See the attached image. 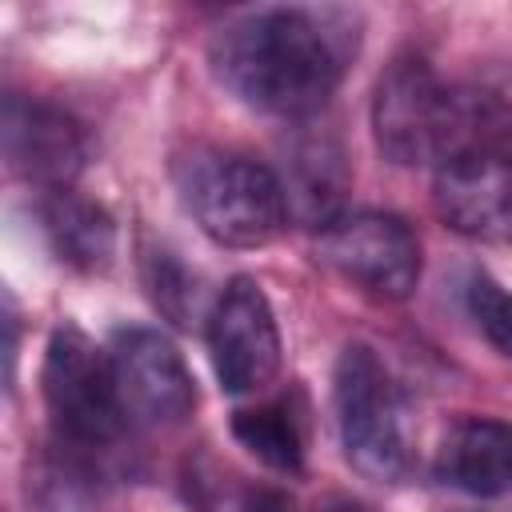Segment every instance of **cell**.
<instances>
[{
	"label": "cell",
	"instance_id": "6",
	"mask_svg": "<svg viewBox=\"0 0 512 512\" xmlns=\"http://www.w3.org/2000/svg\"><path fill=\"white\" fill-rule=\"evenodd\" d=\"M316 256L372 300H408L420 284V240L392 212H340L316 232Z\"/></svg>",
	"mask_w": 512,
	"mask_h": 512
},
{
	"label": "cell",
	"instance_id": "18",
	"mask_svg": "<svg viewBox=\"0 0 512 512\" xmlns=\"http://www.w3.org/2000/svg\"><path fill=\"white\" fill-rule=\"evenodd\" d=\"M324 512H368L364 504H352V500H336L332 508H324Z\"/></svg>",
	"mask_w": 512,
	"mask_h": 512
},
{
	"label": "cell",
	"instance_id": "9",
	"mask_svg": "<svg viewBox=\"0 0 512 512\" xmlns=\"http://www.w3.org/2000/svg\"><path fill=\"white\" fill-rule=\"evenodd\" d=\"M0 124L4 160L20 180L40 184L44 192H60L84 168V132L68 112L44 100L8 96Z\"/></svg>",
	"mask_w": 512,
	"mask_h": 512
},
{
	"label": "cell",
	"instance_id": "3",
	"mask_svg": "<svg viewBox=\"0 0 512 512\" xmlns=\"http://www.w3.org/2000/svg\"><path fill=\"white\" fill-rule=\"evenodd\" d=\"M176 184L200 232L224 248H264L288 220L280 176L244 152L196 148L176 164Z\"/></svg>",
	"mask_w": 512,
	"mask_h": 512
},
{
	"label": "cell",
	"instance_id": "13",
	"mask_svg": "<svg viewBox=\"0 0 512 512\" xmlns=\"http://www.w3.org/2000/svg\"><path fill=\"white\" fill-rule=\"evenodd\" d=\"M284 184V196H288V212L296 208L316 232L336 220L344 208V188H348V176H344V156L332 140H304L292 148V160H288V180Z\"/></svg>",
	"mask_w": 512,
	"mask_h": 512
},
{
	"label": "cell",
	"instance_id": "12",
	"mask_svg": "<svg viewBox=\"0 0 512 512\" xmlns=\"http://www.w3.org/2000/svg\"><path fill=\"white\" fill-rule=\"evenodd\" d=\"M40 220H44V236H48L52 252L68 268H80V272L108 268V260L116 252V224L96 200H84L72 188L44 192Z\"/></svg>",
	"mask_w": 512,
	"mask_h": 512
},
{
	"label": "cell",
	"instance_id": "17",
	"mask_svg": "<svg viewBox=\"0 0 512 512\" xmlns=\"http://www.w3.org/2000/svg\"><path fill=\"white\" fill-rule=\"evenodd\" d=\"M240 512H300V504L288 496V492H276V488H252L244 496V508Z\"/></svg>",
	"mask_w": 512,
	"mask_h": 512
},
{
	"label": "cell",
	"instance_id": "16",
	"mask_svg": "<svg viewBox=\"0 0 512 512\" xmlns=\"http://www.w3.org/2000/svg\"><path fill=\"white\" fill-rule=\"evenodd\" d=\"M464 300H468V312H472L476 328H480L504 356H512V292L500 288L488 272H472Z\"/></svg>",
	"mask_w": 512,
	"mask_h": 512
},
{
	"label": "cell",
	"instance_id": "5",
	"mask_svg": "<svg viewBox=\"0 0 512 512\" xmlns=\"http://www.w3.org/2000/svg\"><path fill=\"white\" fill-rule=\"evenodd\" d=\"M40 392L56 436L72 448H112L128 424L108 352L76 324H60L48 336Z\"/></svg>",
	"mask_w": 512,
	"mask_h": 512
},
{
	"label": "cell",
	"instance_id": "15",
	"mask_svg": "<svg viewBox=\"0 0 512 512\" xmlns=\"http://www.w3.org/2000/svg\"><path fill=\"white\" fill-rule=\"evenodd\" d=\"M144 284L152 304L180 328L192 324V316L200 312V280L172 256V252H152L144 260Z\"/></svg>",
	"mask_w": 512,
	"mask_h": 512
},
{
	"label": "cell",
	"instance_id": "14",
	"mask_svg": "<svg viewBox=\"0 0 512 512\" xmlns=\"http://www.w3.org/2000/svg\"><path fill=\"white\" fill-rule=\"evenodd\" d=\"M232 436L272 472L304 468V432L288 404H256L232 416Z\"/></svg>",
	"mask_w": 512,
	"mask_h": 512
},
{
	"label": "cell",
	"instance_id": "2",
	"mask_svg": "<svg viewBox=\"0 0 512 512\" xmlns=\"http://www.w3.org/2000/svg\"><path fill=\"white\" fill-rule=\"evenodd\" d=\"M372 136L400 168L500 152V108L488 84H444L428 60L400 56L376 80Z\"/></svg>",
	"mask_w": 512,
	"mask_h": 512
},
{
	"label": "cell",
	"instance_id": "4",
	"mask_svg": "<svg viewBox=\"0 0 512 512\" xmlns=\"http://www.w3.org/2000/svg\"><path fill=\"white\" fill-rule=\"evenodd\" d=\"M336 424L348 464L376 484H396L412 468L404 400L384 360L368 344H348L332 376Z\"/></svg>",
	"mask_w": 512,
	"mask_h": 512
},
{
	"label": "cell",
	"instance_id": "10",
	"mask_svg": "<svg viewBox=\"0 0 512 512\" xmlns=\"http://www.w3.org/2000/svg\"><path fill=\"white\" fill-rule=\"evenodd\" d=\"M436 216L472 240H512V156L468 152L436 168Z\"/></svg>",
	"mask_w": 512,
	"mask_h": 512
},
{
	"label": "cell",
	"instance_id": "7",
	"mask_svg": "<svg viewBox=\"0 0 512 512\" xmlns=\"http://www.w3.org/2000/svg\"><path fill=\"white\" fill-rule=\"evenodd\" d=\"M208 356L224 392L244 396L280 372V328L264 288L252 276H232L208 308Z\"/></svg>",
	"mask_w": 512,
	"mask_h": 512
},
{
	"label": "cell",
	"instance_id": "11",
	"mask_svg": "<svg viewBox=\"0 0 512 512\" xmlns=\"http://www.w3.org/2000/svg\"><path fill=\"white\" fill-rule=\"evenodd\" d=\"M436 476L476 500L512 492V424L492 416L456 420L440 440Z\"/></svg>",
	"mask_w": 512,
	"mask_h": 512
},
{
	"label": "cell",
	"instance_id": "1",
	"mask_svg": "<svg viewBox=\"0 0 512 512\" xmlns=\"http://www.w3.org/2000/svg\"><path fill=\"white\" fill-rule=\"evenodd\" d=\"M356 52V36L332 28V12L312 8H256L224 24L208 60L216 80L248 108L304 120L316 116Z\"/></svg>",
	"mask_w": 512,
	"mask_h": 512
},
{
	"label": "cell",
	"instance_id": "8",
	"mask_svg": "<svg viewBox=\"0 0 512 512\" xmlns=\"http://www.w3.org/2000/svg\"><path fill=\"white\" fill-rule=\"evenodd\" d=\"M124 416L148 428L184 424L196 408V380L160 328H120L108 348Z\"/></svg>",
	"mask_w": 512,
	"mask_h": 512
}]
</instances>
